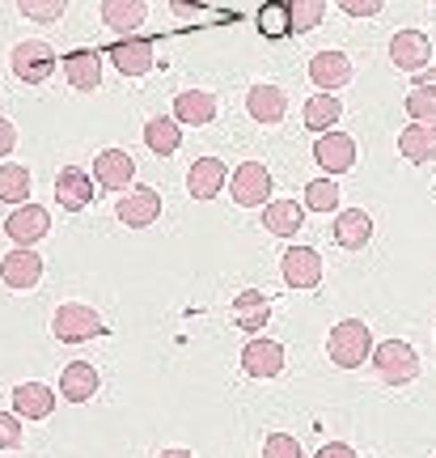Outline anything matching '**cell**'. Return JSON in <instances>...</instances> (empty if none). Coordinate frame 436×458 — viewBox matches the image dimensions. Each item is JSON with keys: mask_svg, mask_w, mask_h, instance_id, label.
<instances>
[{"mask_svg": "<svg viewBox=\"0 0 436 458\" xmlns=\"http://www.w3.org/2000/svg\"><path fill=\"white\" fill-rule=\"evenodd\" d=\"M369 352H373V331L360 318H343L326 335V357L335 360L340 369H360L369 360Z\"/></svg>", "mask_w": 436, "mask_h": 458, "instance_id": "obj_1", "label": "cell"}, {"mask_svg": "<svg viewBox=\"0 0 436 458\" xmlns=\"http://www.w3.org/2000/svg\"><path fill=\"white\" fill-rule=\"evenodd\" d=\"M369 360H373V369H377V377L390 382V386H407V382L420 377V352H415L407 340L373 344Z\"/></svg>", "mask_w": 436, "mask_h": 458, "instance_id": "obj_2", "label": "cell"}, {"mask_svg": "<svg viewBox=\"0 0 436 458\" xmlns=\"http://www.w3.org/2000/svg\"><path fill=\"white\" fill-rule=\"evenodd\" d=\"M9 68L21 85H43L55 72V51L43 43V38H21L13 51H9Z\"/></svg>", "mask_w": 436, "mask_h": 458, "instance_id": "obj_3", "label": "cell"}, {"mask_svg": "<svg viewBox=\"0 0 436 458\" xmlns=\"http://www.w3.org/2000/svg\"><path fill=\"white\" fill-rule=\"evenodd\" d=\"M229 196L233 204H242V208H259L272 199V170L263 162H242L233 170V179H229Z\"/></svg>", "mask_w": 436, "mask_h": 458, "instance_id": "obj_4", "label": "cell"}, {"mask_svg": "<svg viewBox=\"0 0 436 458\" xmlns=\"http://www.w3.org/2000/svg\"><path fill=\"white\" fill-rule=\"evenodd\" d=\"M51 331H55V340H60V344H81V340L102 335L106 327H102L97 310H89V306H81V301H68V306H60V310H55Z\"/></svg>", "mask_w": 436, "mask_h": 458, "instance_id": "obj_5", "label": "cell"}, {"mask_svg": "<svg viewBox=\"0 0 436 458\" xmlns=\"http://www.w3.org/2000/svg\"><path fill=\"white\" fill-rule=\"evenodd\" d=\"M280 272H284V284H292V289H318L326 263L314 246H289L280 259Z\"/></svg>", "mask_w": 436, "mask_h": 458, "instance_id": "obj_6", "label": "cell"}, {"mask_svg": "<svg viewBox=\"0 0 436 458\" xmlns=\"http://www.w3.org/2000/svg\"><path fill=\"white\" fill-rule=\"evenodd\" d=\"M47 229H51V213L43 208V204H17L13 213H9V221H4V233L13 238V246H34V242H43L47 238Z\"/></svg>", "mask_w": 436, "mask_h": 458, "instance_id": "obj_7", "label": "cell"}, {"mask_svg": "<svg viewBox=\"0 0 436 458\" xmlns=\"http://www.w3.org/2000/svg\"><path fill=\"white\" fill-rule=\"evenodd\" d=\"M314 162L323 165L331 179H335V174H348L356 165V140L348 131H323V136L314 140Z\"/></svg>", "mask_w": 436, "mask_h": 458, "instance_id": "obj_8", "label": "cell"}, {"mask_svg": "<svg viewBox=\"0 0 436 458\" xmlns=\"http://www.w3.org/2000/svg\"><path fill=\"white\" fill-rule=\"evenodd\" d=\"M157 60V47H153V38L145 34H128V38H119L111 47V64L123 72V77H145L148 68Z\"/></svg>", "mask_w": 436, "mask_h": 458, "instance_id": "obj_9", "label": "cell"}, {"mask_svg": "<svg viewBox=\"0 0 436 458\" xmlns=\"http://www.w3.org/2000/svg\"><path fill=\"white\" fill-rule=\"evenodd\" d=\"M114 213H119V221L128 229H148L162 216V196H157L153 187H131V191H123Z\"/></svg>", "mask_w": 436, "mask_h": 458, "instance_id": "obj_10", "label": "cell"}, {"mask_svg": "<svg viewBox=\"0 0 436 458\" xmlns=\"http://www.w3.org/2000/svg\"><path fill=\"white\" fill-rule=\"evenodd\" d=\"M55 204L64 208V213H81L94 204V179L85 174L81 165H64L60 174H55Z\"/></svg>", "mask_w": 436, "mask_h": 458, "instance_id": "obj_11", "label": "cell"}, {"mask_svg": "<svg viewBox=\"0 0 436 458\" xmlns=\"http://www.w3.org/2000/svg\"><path fill=\"white\" fill-rule=\"evenodd\" d=\"M390 60H394V68H403V72H420V68H428V60H432L428 34L423 30H398L394 38H390Z\"/></svg>", "mask_w": 436, "mask_h": 458, "instance_id": "obj_12", "label": "cell"}, {"mask_svg": "<svg viewBox=\"0 0 436 458\" xmlns=\"http://www.w3.org/2000/svg\"><path fill=\"white\" fill-rule=\"evenodd\" d=\"M136 179V162H131V153L123 148H102L94 157V182L97 187H106V191H123L131 187Z\"/></svg>", "mask_w": 436, "mask_h": 458, "instance_id": "obj_13", "label": "cell"}, {"mask_svg": "<svg viewBox=\"0 0 436 458\" xmlns=\"http://www.w3.org/2000/svg\"><path fill=\"white\" fill-rule=\"evenodd\" d=\"M0 280L9 289H34L43 280V259L34 255L30 246H13L4 259H0Z\"/></svg>", "mask_w": 436, "mask_h": 458, "instance_id": "obj_14", "label": "cell"}, {"mask_svg": "<svg viewBox=\"0 0 436 458\" xmlns=\"http://www.w3.org/2000/svg\"><path fill=\"white\" fill-rule=\"evenodd\" d=\"M309 81L318 85L323 94H335V89H343V85L352 81V60L343 51H318L309 60Z\"/></svg>", "mask_w": 436, "mask_h": 458, "instance_id": "obj_15", "label": "cell"}, {"mask_svg": "<svg viewBox=\"0 0 436 458\" xmlns=\"http://www.w3.org/2000/svg\"><path fill=\"white\" fill-rule=\"evenodd\" d=\"M145 17H148V0H102V26L114 30L119 38L140 30Z\"/></svg>", "mask_w": 436, "mask_h": 458, "instance_id": "obj_16", "label": "cell"}, {"mask_svg": "<svg viewBox=\"0 0 436 458\" xmlns=\"http://www.w3.org/2000/svg\"><path fill=\"white\" fill-rule=\"evenodd\" d=\"M64 77L72 89H81V94H94L97 85H102V55L94 47H77L64 55Z\"/></svg>", "mask_w": 436, "mask_h": 458, "instance_id": "obj_17", "label": "cell"}, {"mask_svg": "<svg viewBox=\"0 0 436 458\" xmlns=\"http://www.w3.org/2000/svg\"><path fill=\"white\" fill-rule=\"evenodd\" d=\"M9 399H13V416H21V420H47L55 411V391L43 382H21V386H13Z\"/></svg>", "mask_w": 436, "mask_h": 458, "instance_id": "obj_18", "label": "cell"}, {"mask_svg": "<svg viewBox=\"0 0 436 458\" xmlns=\"http://www.w3.org/2000/svg\"><path fill=\"white\" fill-rule=\"evenodd\" d=\"M242 369L250 377H275L280 369H284V344L275 340H250L242 348Z\"/></svg>", "mask_w": 436, "mask_h": 458, "instance_id": "obj_19", "label": "cell"}, {"mask_svg": "<svg viewBox=\"0 0 436 458\" xmlns=\"http://www.w3.org/2000/svg\"><path fill=\"white\" fill-rule=\"evenodd\" d=\"M187 191L191 199H216L225 191V162L221 157H199L187 170Z\"/></svg>", "mask_w": 436, "mask_h": 458, "instance_id": "obj_20", "label": "cell"}, {"mask_svg": "<svg viewBox=\"0 0 436 458\" xmlns=\"http://www.w3.org/2000/svg\"><path fill=\"white\" fill-rule=\"evenodd\" d=\"M97 394V369L89 360H68L64 374H60V399L68 403H89Z\"/></svg>", "mask_w": 436, "mask_h": 458, "instance_id": "obj_21", "label": "cell"}, {"mask_svg": "<svg viewBox=\"0 0 436 458\" xmlns=\"http://www.w3.org/2000/svg\"><path fill=\"white\" fill-rule=\"evenodd\" d=\"M174 119L182 128H204V123H212V119H216V94H208V89H187V94H178Z\"/></svg>", "mask_w": 436, "mask_h": 458, "instance_id": "obj_22", "label": "cell"}, {"mask_svg": "<svg viewBox=\"0 0 436 458\" xmlns=\"http://www.w3.org/2000/svg\"><path fill=\"white\" fill-rule=\"evenodd\" d=\"M306 225V208L297 199H267L263 204V229L275 238H292L297 229Z\"/></svg>", "mask_w": 436, "mask_h": 458, "instance_id": "obj_23", "label": "cell"}, {"mask_svg": "<svg viewBox=\"0 0 436 458\" xmlns=\"http://www.w3.org/2000/svg\"><path fill=\"white\" fill-rule=\"evenodd\" d=\"M246 111H250V119H259V123H280L289 114V94L280 85H255L246 94Z\"/></svg>", "mask_w": 436, "mask_h": 458, "instance_id": "obj_24", "label": "cell"}, {"mask_svg": "<svg viewBox=\"0 0 436 458\" xmlns=\"http://www.w3.org/2000/svg\"><path fill=\"white\" fill-rule=\"evenodd\" d=\"M272 318V297L259 293V289H246V293L233 297V323L242 331H263Z\"/></svg>", "mask_w": 436, "mask_h": 458, "instance_id": "obj_25", "label": "cell"}, {"mask_svg": "<svg viewBox=\"0 0 436 458\" xmlns=\"http://www.w3.org/2000/svg\"><path fill=\"white\" fill-rule=\"evenodd\" d=\"M398 153L415 165L436 162V123H411V128H403V136H398Z\"/></svg>", "mask_w": 436, "mask_h": 458, "instance_id": "obj_26", "label": "cell"}, {"mask_svg": "<svg viewBox=\"0 0 436 458\" xmlns=\"http://www.w3.org/2000/svg\"><path fill=\"white\" fill-rule=\"evenodd\" d=\"M373 238V216L360 213V208H343L340 216H335V242L343 246V250H360V246H369Z\"/></svg>", "mask_w": 436, "mask_h": 458, "instance_id": "obj_27", "label": "cell"}, {"mask_svg": "<svg viewBox=\"0 0 436 458\" xmlns=\"http://www.w3.org/2000/svg\"><path fill=\"white\" fill-rule=\"evenodd\" d=\"M145 145L153 148L157 157L178 153V145H182V123H178L174 114H157V119H148L145 123Z\"/></svg>", "mask_w": 436, "mask_h": 458, "instance_id": "obj_28", "label": "cell"}, {"mask_svg": "<svg viewBox=\"0 0 436 458\" xmlns=\"http://www.w3.org/2000/svg\"><path fill=\"white\" fill-rule=\"evenodd\" d=\"M340 114H343L340 98H335V94H323V89H318V94H314V98L306 102L301 119H306V128H309V131H318V136H323V131H331L335 123H340Z\"/></svg>", "mask_w": 436, "mask_h": 458, "instance_id": "obj_29", "label": "cell"}, {"mask_svg": "<svg viewBox=\"0 0 436 458\" xmlns=\"http://www.w3.org/2000/svg\"><path fill=\"white\" fill-rule=\"evenodd\" d=\"M26 196H30V170L21 162H0V199L26 204Z\"/></svg>", "mask_w": 436, "mask_h": 458, "instance_id": "obj_30", "label": "cell"}, {"mask_svg": "<svg viewBox=\"0 0 436 458\" xmlns=\"http://www.w3.org/2000/svg\"><path fill=\"white\" fill-rule=\"evenodd\" d=\"M289 4V26L292 34H309L323 26L326 17V0H284Z\"/></svg>", "mask_w": 436, "mask_h": 458, "instance_id": "obj_31", "label": "cell"}, {"mask_svg": "<svg viewBox=\"0 0 436 458\" xmlns=\"http://www.w3.org/2000/svg\"><path fill=\"white\" fill-rule=\"evenodd\" d=\"M306 213H335L340 208V187H335V179L326 174V179H314L306 182V204H301Z\"/></svg>", "mask_w": 436, "mask_h": 458, "instance_id": "obj_32", "label": "cell"}, {"mask_svg": "<svg viewBox=\"0 0 436 458\" xmlns=\"http://www.w3.org/2000/svg\"><path fill=\"white\" fill-rule=\"evenodd\" d=\"M259 30H263V38H284V34H292L289 4H284V0H263L259 4Z\"/></svg>", "mask_w": 436, "mask_h": 458, "instance_id": "obj_33", "label": "cell"}, {"mask_svg": "<svg viewBox=\"0 0 436 458\" xmlns=\"http://www.w3.org/2000/svg\"><path fill=\"white\" fill-rule=\"evenodd\" d=\"M407 114H411V123H436V85H411Z\"/></svg>", "mask_w": 436, "mask_h": 458, "instance_id": "obj_34", "label": "cell"}, {"mask_svg": "<svg viewBox=\"0 0 436 458\" xmlns=\"http://www.w3.org/2000/svg\"><path fill=\"white\" fill-rule=\"evenodd\" d=\"M17 9H21V17H30V21H38V26H47V21H55V17H64L68 0H17Z\"/></svg>", "mask_w": 436, "mask_h": 458, "instance_id": "obj_35", "label": "cell"}, {"mask_svg": "<svg viewBox=\"0 0 436 458\" xmlns=\"http://www.w3.org/2000/svg\"><path fill=\"white\" fill-rule=\"evenodd\" d=\"M263 458H301V442L289 433H267L263 442Z\"/></svg>", "mask_w": 436, "mask_h": 458, "instance_id": "obj_36", "label": "cell"}, {"mask_svg": "<svg viewBox=\"0 0 436 458\" xmlns=\"http://www.w3.org/2000/svg\"><path fill=\"white\" fill-rule=\"evenodd\" d=\"M0 450H21V420L13 411H0Z\"/></svg>", "mask_w": 436, "mask_h": 458, "instance_id": "obj_37", "label": "cell"}, {"mask_svg": "<svg viewBox=\"0 0 436 458\" xmlns=\"http://www.w3.org/2000/svg\"><path fill=\"white\" fill-rule=\"evenodd\" d=\"M340 9L352 17H377L386 9V0H340Z\"/></svg>", "mask_w": 436, "mask_h": 458, "instance_id": "obj_38", "label": "cell"}, {"mask_svg": "<svg viewBox=\"0 0 436 458\" xmlns=\"http://www.w3.org/2000/svg\"><path fill=\"white\" fill-rule=\"evenodd\" d=\"M13 148H17V128L4 119V114H0V157H9Z\"/></svg>", "mask_w": 436, "mask_h": 458, "instance_id": "obj_39", "label": "cell"}, {"mask_svg": "<svg viewBox=\"0 0 436 458\" xmlns=\"http://www.w3.org/2000/svg\"><path fill=\"white\" fill-rule=\"evenodd\" d=\"M170 9H174L178 17H191V13H204L208 0H170Z\"/></svg>", "mask_w": 436, "mask_h": 458, "instance_id": "obj_40", "label": "cell"}, {"mask_svg": "<svg viewBox=\"0 0 436 458\" xmlns=\"http://www.w3.org/2000/svg\"><path fill=\"white\" fill-rule=\"evenodd\" d=\"M318 458H360L352 450V445H343V442H326L323 450H318Z\"/></svg>", "mask_w": 436, "mask_h": 458, "instance_id": "obj_41", "label": "cell"}, {"mask_svg": "<svg viewBox=\"0 0 436 458\" xmlns=\"http://www.w3.org/2000/svg\"><path fill=\"white\" fill-rule=\"evenodd\" d=\"M157 458H191V450H162Z\"/></svg>", "mask_w": 436, "mask_h": 458, "instance_id": "obj_42", "label": "cell"}, {"mask_svg": "<svg viewBox=\"0 0 436 458\" xmlns=\"http://www.w3.org/2000/svg\"><path fill=\"white\" fill-rule=\"evenodd\" d=\"M432 4H436V0H432Z\"/></svg>", "mask_w": 436, "mask_h": 458, "instance_id": "obj_43", "label": "cell"}]
</instances>
